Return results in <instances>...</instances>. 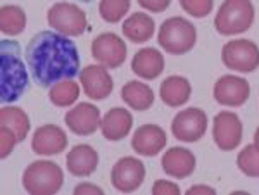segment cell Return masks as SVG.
<instances>
[{"mask_svg":"<svg viewBox=\"0 0 259 195\" xmlns=\"http://www.w3.org/2000/svg\"><path fill=\"white\" fill-rule=\"evenodd\" d=\"M26 62L33 81L52 88L59 81L80 76V52L69 36L59 31L36 33L26 45Z\"/></svg>","mask_w":259,"mask_h":195,"instance_id":"cell-1","label":"cell"},{"mask_svg":"<svg viewBox=\"0 0 259 195\" xmlns=\"http://www.w3.org/2000/svg\"><path fill=\"white\" fill-rule=\"evenodd\" d=\"M0 62H2V102H16L28 92L30 76L21 57V45L16 40L0 41Z\"/></svg>","mask_w":259,"mask_h":195,"instance_id":"cell-2","label":"cell"},{"mask_svg":"<svg viewBox=\"0 0 259 195\" xmlns=\"http://www.w3.org/2000/svg\"><path fill=\"white\" fill-rule=\"evenodd\" d=\"M197 41V30L189 19L180 18H168L161 24L159 33H157V43L171 56H183L190 52Z\"/></svg>","mask_w":259,"mask_h":195,"instance_id":"cell-3","label":"cell"},{"mask_svg":"<svg viewBox=\"0 0 259 195\" xmlns=\"http://www.w3.org/2000/svg\"><path fill=\"white\" fill-rule=\"evenodd\" d=\"M64 183V175L57 163L35 161L26 168L23 175V186L31 195L57 193Z\"/></svg>","mask_w":259,"mask_h":195,"instance_id":"cell-4","label":"cell"},{"mask_svg":"<svg viewBox=\"0 0 259 195\" xmlns=\"http://www.w3.org/2000/svg\"><path fill=\"white\" fill-rule=\"evenodd\" d=\"M254 23V6L250 0H225L214 18L220 35L230 36L247 31Z\"/></svg>","mask_w":259,"mask_h":195,"instance_id":"cell-5","label":"cell"},{"mask_svg":"<svg viewBox=\"0 0 259 195\" xmlns=\"http://www.w3.org/2000/svg\"><path fill=\"white\" fill-rule=\"evenodd\" d=\"M47 23L52 30L62 33L66 36H80L89 30L85 11L76 4L57 2L47 12Z\"/></svg>","mask_w":259,"mask_h":195,"instance_id":"cell-6","label":"cell"},{"mask_svg":"<svg viewBox=\"0 0 259 195\" xmlns=\"http://www.w3.org/2000/svg\"><path fill=\"white\" fill-rule=\"evenodd\" d=\"M221 61L232 71L252 73L259 68V47L250 40H232L223 45Z\"/></svg>","mask_w":259,"mask_h":195,"instance_id":"cell-7","label":"cell"},{"mask_svg":"<svg viewBox=\"0 0 259 195\" xmlns=\"http://www.w3.org/2000/svg\"><path fill=\"white\" fill-rule=\"evenodd\" d=\"M207 130V114L199 107H190L178 113L171 121V133L185 143L199 142Z\"/></svg>","mask_w":259,"mask_h":195,"instance_id":"cell-8","label":"cell"},{"mask_svg":"<svg viewBox=\"0 0 259 195\" xmlns=\"http://www.w3.org/2000/svg\"><path fill=\"white\" fill-rule=\"evenodd\" d=\"M128 47L116 33H100L92 41V56L104 68L116 69L126 59Z\"/></svg>","mask_w":259,"mask_h":195,"instance_id":"cell-9","label":"cell"},{"mask_svg":"<svg viewBox=\"0 0 259 195\" xmlns=\"http://www.w3.org/2000/svg\"><path fill=\"white\" fill-rule=\"evenodd\" d=\"M242 133H244L242 121L235 113L221 111L216 114L212 121V140L220 151L230 152L239 147L242 142Z\"/></svg>","mask_w":259,"mask_h":195,"instance_id":"cell-10","label":"cell"},{"mask_svg":"<svg viewBox=\"0 0 259 195\" xmlns=\"http://www.w3.org/2000/svg\"><path fill=\"white\" fill-rule=\"evenodd\" d=\"M145 178V166L140 159L135 157H121L112 166L111 183L118 192L132 193L139 190Z\"/></svg>","mask_w":259,"mask_h":195,"instance_id":"cell-11","label":"cell"},{"mask_svg":"<svg viewBox=\"0 0 259 195\" xmlns=\"http://www.w3.org/2000/svg\"><path fill=\"white\" fill-rule=\"evenodd\" d=\"M212 95H214V101L221 106L240 107L247 102L250 95V85L244 78L227 74V76H221L214 83Z\"/></svg>","mask_w":259,"mask_h":195,"instance_id":"cell-12","label":"cell"},{"mask_svg":"<svg viewBox=\"0 0 259 195\" xmlns=\"http://www.w3.org/2000/svg\"><path fill=\"white\" fill-rule=\"evenodd\" d=\"M100 111L90 102H81L76 107L66 113L64 123L74 135L89 136L100 128Z\"/></svg>","mask_w":259,"mask_h":195,"instance_id":"cell-13","label":"cell"},{"mask_svg":"<svg viewBox=\"0 0 259 195\" xmlns=\"http://www.w3.org/2000/svg\"><path fill=\"white\" fill-rule=\"evenodd\" d=\"M80 83L87 97L94 101L107 99L114 88V81L104 66H87L80 73Z\"/></svg>","mask_w":259,"mask_h":195,"instance_id":"cell-14","label":"cell"},{"mask_svg":"<svg viewBox=\"0 0 259 195\" xmlns=\"http://www.w3.org/2000/svg\"><path fill=\"white\" fill-rule=\"evenodd\" d=\"M166 133L157 124H142L135 130L132 138V149L135 154L154 157L166 147Z\"/></svg>","mask_w":259,"mask_h":195,"instance_id":"cell-15","label":"cell"},{"mask_svg":"<svg viewBox=\"0 0 259 195\" xmlns=\"http://www.w3.org/2000/svg\"><path fill=\"white\" fill-rule=\"evenodd\" d=\"M68 145V135L56 124H45L35 131L31 140L33 152L40 156H57Z\"/></svg>","mask_w":259,"mask_h":195,"instance_id":"cell-16","label":"cell"},{"mask_svg":"<svg viewBox=\"0 0 259 195\" xmlns=\"http://www.w3.org/2000/svg\"><path fill=\"white\" fill-rule=\"evenodd\" d=\"M195 164L197 161H195L194 152L183 147H171L161 159V166L166 175L177 180L189 178L195 171Z\"/></svg>","mask_w":259,"mask_h":195,"instance_id":"cell-17","label":"cell"},{"mask_svg":"<svg viewBox=\"0 0 259 195\" xmlns=\"http://www.w3.org/2000/svg\"><path fill=\"white\" fill-rule=\"evenodd\" d=\"M99 166V154L92 145H74L66 157V168L73 176H90Z\"/></svg>","mask_w":259,"mask_h":195,"instance_id":"cell-18","label":"cell"},{"mask_svg":"<svg viewBox=\"0 0 259 195\" xmlns=\"http://www.w3.org/2000/svg\"><path fill=\"white\" fill-rule=\"evenodd\" d=\"M133 126V116L130 111L123 107H112L109 113L100 121V131L102 136L109 142H118V140L128 136Z\"/></svg>","mask_w":259,"mask_h":195,"instance_id":"cell-19","label":"cell"},{"mask_svg":"<svg viewBox=\"0 0 259 195\" xmlns=\"http://www.w3.org/2000/svg\"><path fill=\"white\" fill-rule=\"evenodd\" d=\"M132 69L144 80H156L164 71V57L157 48H142L133 56Z\"/></svg>","mask_w":259,"mask_h":195,"instance_id":"cell-20","label":"cell"},{"mask_svg":"<svg viewBox=\"0 0 259 195\" xmlns=\"http://www.w3.org/2000/svg\"><path fill=\"white\" fill-rule=\"evenodd\" d=\"M121 30H123V35L133 43H145L152 38L156 31V23L145 12H135L124 19Z\"/></svg>","mask_w":259,"mask_h":195,"instance_id":"cell-21","label":"cell"},{"mask_svg":"<svg viewBox=\"0 0 259 195\" xmlns=\"http://www.w3.org/2000/svg\"><path fill=\"white\" fill-rule=\"evenodd\" d=\"M161 101L168 107H180L189 102L192 86L190 81L183 76H169L161 85Z\"/></svg>","mask_w":259,"mask_h":195,"instance_id":"cell-22","label":"cell"},{"mask_svg":"<svg viewBox=\"0 0 259 195\" xmlns=\"http://www.w3.org/2000/svg\"><path fill=\"white\" fill-rule=\"evenodd\" d=\"M121 99L128 107H132L137 113L149 111L154 104V92L149 85L142 81H128L121 88Z\"/></svg>","mask_w":259,"mask_h":195,"instance_id":"cell-23","label":"cell"},{"mask_svg":"<svg viewBox=\"0 0 259 195\" xmlns=\"http://www.w3.org/2000/svg\"><path fill=\"white\" fill-rule=\"evenodd\" d=\"M0 124L9 128L11 131H14L19 142H23L26 138V135L30 133V118L19 107H2V111H0Z\"/></svg>","mask_w":259,"mask_h":195,"instance_id":"cell-24","label":"cell"},{"mask_svg":"<svg viewBox=\"0 0 259 195\" xmlns=\"http://www.w3.org/2000/svg\"><path fill=\"white\" fill-rule=\"evenodd\" d=\"M26 26V14L19 6H2L0 9V30L6 35H21Z\"/></svg>","mask_w":259,"mask_h":195,"instance_id":"cell-25","label":"cell"},{"mask_svg":"<svg viewBox=\"0 0 259 195\" xmlns=\"http://www.w3.org/2000/svg\"><path fill=\"white\" fill-rule=\"evenodd\" d=\"M78 93H80V86H78L73 80H64V81H59L57 85H54L52 88H50L49 99L54 106L68 107L71 104L76 102Z\"/></svg>","mask_w":259,"mask_h":195,"instance_id":"cell-26","label":"cell"},{"mask_svg":"<svg viewBox=\"0 0 259 195\" xmlns=\"http://www.w3.org/2000/svg\"><path fill=\"white\" fill-rule=\"evenodd\" d=\"M130 6H132V0H100L99 12L104 21L114 24L126 16Z\"/></svg>","mask_w":259,"mask_h":195,"instance_id":"cell-27","label":"cell"},{"mask_svg":"<svg viewBox=\"0 0 259 195\" xmlns=\"http://www.w3.org/2000/svg\"><path fill=\"white\" fill-rule=\"evenodd\" d=\"M237 166L245 176L259 178V151L256 145H247L242 149L240 154L237 156Z\"/></svg>","mask_w":259,"mask_h":195,"instance_id":"cell-28","label":"cell"},{"mask_svg":"<svg viewBox=\"0 0 259 195\" xmlns=\"http://www.w3.org/2000/svg\"><path fill=\"white\" fill-rule=\"evenodd\" d=\"M180 4L187 14L194 18H206L207 14H211L214 0H180Z\"/></svg>","mask_w":259,"mask_h":195,"instance_id":"cell-29","label":"cell"},{"mask_svg":"<svg viewBox=\"0 0 259 195\" xmlns=\"http://www.w3.org/2000/svg\"><path fill=\"white\" fill-rule=\"evenodd\" d=\"M0 138H2V159H6L7 156L11 154L12 151H14L16 143L19 142L18 136L14 135V131H11L9 128L6 126H0Z\"/></svg>","mask_w":259,"mask_h":195,"instance_id":"cell-30","label":"cell"},{"mask_svg":"<svg viewBox=\"0 0 259 195\" xmlns=\"http://www.w3.org/2000/svg\"><path fill=\"white\" fill-rule=\"evenodd\" d=\"M180 186L173 181H166V180H157L152 186V193L154 195H180Z\"/></svg>","mask_w":259,"mask_h":195,"instance_id":"cell-31","label":"cell"},{"mask_svg":"<svg viewBox=\"0 0 259 195\" xmlns=\"http://www.w3.org/2000/svg\"><path fill=\"white\" fill-rule=\"evenodd\" d=\"M137 2L140 4V7L147 9L149 12H156V14H159V12H164L166 9H168L171 0H137Z\"/></svg>","mask_w":259,"mask_h":195,"instance_id":"cell-32","label":"cell"},{"mask_svg":"<svg viewBox=\"0 0 259 195\" xmlns=\"http://www.w3.org/2000/svg\"><path fill=\"white\" fill-rule=\"evenodd\" d=\"M83 193H104V190L100 186H95V185H90V183H81L74 188V195H83Z\"/></svg>","mask_w":259,"mask_h":195,"instance_id":"cell-33","label":"cell"},{"mask_svg":"<svg viewBox=\"0 0 259 195\" xmlns=\"http://www.w3.org/2000/svg\"><path fill=\"white\" fill-rule=\"evenodd\" d=\"M189 195H194V193H214V188L211 186H202V185H197V186H192V188L187 190Z\"/></svg>","mask_w":259,"mask_h":195,"instance_id":"cell-34","label":"cell"},{"mask_svg":"<svg viewBox=\"0 0 259 195\" xmlns=\"http://www.w3.org/2000/svg\"><path fill=\"white\" fill-rule=\"evenodd\" d=\"M254 145H256V149L259 151V128L256 130V133H254Z\"/></svg>","mask_w":259,"mask_h":195,"instance_id":"cell-35","label":"cell"},{"mask_svg":"<svg viewBox=\"0 0 259 195\" xmlns=\"http://www.w3.org/2000/svg\"><path fill=\"white\" fill-rule=\"evenodd\" d=\"M78 2H87V4H89V2H94V0H78Z\"/></svg>","mask_w":259,"mask_h":195,"instance_id":"cell-36","label":"cell"}]
</instances>
